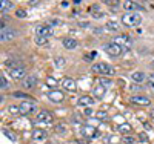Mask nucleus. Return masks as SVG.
Segmentation results:
<instances>
[{
	"instance_id": "nucleus-1",
	"label": "nucleus",
	"mask_w": 154,
	"mask_h": 144,
	"mask_svg": "<svg viewBox=\"0 0 154 144\" xmlns=\"http://www.w3.org/2000/svg\"><path fill=\"white\" fill-rule=\"evenodd\" d=\"M122 23L125 26H139L142 23V17H140L137 12H126L122 17Z\"/></svg>"
},
{
	"instance_id": "nucleus-2",
	"label": "nucleus",
	"mask_w": 154,
	"mask_h": 144,
	"mask_svg": "<svg viewBox=\"0 0 154 144\" xmlns=\"http://www.w3.org/2000/svg\"><path fill=\"white\" fill-rule=\"evenodd\" d=\"M93 71L94 72H97V74H102V75H111V74H114V68L111 66V64H108V63H96L94 66H93Z\"/></svg>"
},
{
	"instance_id": "nucleus-3",
	"label": "nucleus",
	"mask_w": 154,
	"mask_h": 144,
	"mask_svg": "<svg viewBox=\"0 0 154 144\" xmlns=\"http://www.w3.org/2000/svg\"><path fill=\"white\" fill-rule=\"evenodd\" d=\"M19 106H20V115H23V116H26L37 110V104L34 101H25V103L19 104Z\"/></svg>"
},
{
	"instance_id": "nucleus-4",
	"label": "nucleus",
	"mask_w": 154,
	"mask_h": 144,
	"mask_svg": "<svg viewBox=\"0 0 154 144\" xmlns=\"http://www.w3.org/2000/svg\"><path fill=\"white\" fill-rule=\"evenodd\" d=\"M123 9L128 11V12H133V11H143V6L137 3V2H133V0H125V2L122 3Z\"/></svg>"
},
{
	"instance_id": "nucleus-5",
	"label": "nucleus",
	"mask_w": 154,
	"mask_h": 144,
	"mask_svg": "<svg viewBox=\"0 0 154 144\" xmlns=\"http://www.w3.org/2000/svg\"><path fill=\"white\" fill-rule=\"evenodd\" d=\"M105 51L108 52V55H111V57H119L120 54H122V46H119V45H116V43H108L106 46H105Z\"/></svg>"
},
{
	"instance_id": "nucleus-6",
	"label": "nucleus",
	"mask_w": 154,
	"mask_h": 144,
	"mask_svg": "<svg viewBox=\"0 0 154 144\" xmlns=\"http://www.w3.org/2000/svg\"><path fill=\"white\" fill-rule=\"evenodd\" d=\"M80 132H82V135L86 137V138H96V137H100V132H99L97 129H94L93 126H83V127L80 129Z\"/></svg>"
},
{
	"instance_id": "nucleus-7",
	"label": "nucleus",
	"mask_w": 154,
	"mask_h": 144,
	"mask_svg": "<svg viewBox=\"0 0 154 144\" xmlns=\"http://www.w3.org/2000/svg\"><path fill=\"white\" fill-rule=\"evenodd\" d=\"M35 121L37 123H45V124H49L53 123V115H51L48 110H40L35 116Z\"/></svg>"
},
{
	"instance_id": "nucleus-8",
	"label": "nucleus",
	"mask_w": 154,
	"mask_h": 144,
	"mask_svg": "<svg viewBox=\"0 0 154 144\" xmlns=\"http://www.w3.org/2000/svg\"><path fill=\"white\" fill-rule=\"evenodd\" d=\"M9 75L14 78V80H22L26 75V71H25L23 66H17V68H11L9 69Z\"/></svg>"
},
{
	"instance_id": "nucleus-9",
	"label": "nucleus",
	"mask_w": 154,
	"mask_h": 144,
	"mask_svg": "<svg viewBox=\"0 0 154 144\" xmlns=\"http://www.w3.org/2000/svg\"><path fill=\"white\" fill-rule=\"evenodd\" d=\"M35 34L37 37H48V35H53V28H51L49 25H40V26H37V29H35Z\"/></svg>"
},
{
	"instance_id": "nucleus-10",
	"label": "nucleus",
	"mask_w": 154,
	"mask_h": 144,
	"mask_svg": "<svg viewBox=\"0 0 154 144\" xmlns=\"http://www.w3.org/2000/svg\"><path fill=\"white\" fill-rule=\"evenodd\" d=\"M16 35H17V31H16V29L8 28V29H3V31H2V34H0V40H2V43H3V42H11Z\"/></svg>"
},
{
	"instance_id": "nucleus-11",
	"label": "nucleus",
	"mask_w": 154,
	"mask_h": 144,
	"mask_svg": "<svg viewBox=\"0 0 154 144\" xmlns=\"http://www.w3.org/2000/svg\"><path fill=\"white\" fill-rule=\"evenodd\" d=\"M91 104H94V98L93 97H89V95H83L80 97L79 100H77V106H80V107H91Z\"/></svg>"
},
{
	"instance_id": "nucleus-12",
	"label": "nucleus",
	"mask_w": 154,
	"mask_h": 144,
	"mask_svg": "<svg viewBox=\"0 0 154 144\" xmlns=\"http://www.w3.org/2000/svg\"><path fill=\"white\" fill-rule=\"evenodd\" d=\"M112 43H116V45H119V46H122V45H131L133 43V40H131V37L130 35H126V34H122V35H117L112 40Z\"/></svg>"
},
{
	"instance_id": "nucleus-13",
	"label": "nucleus",
	"mask_w": 154,
	"mask_h": 144,
	"mask_svg": "<svg viewBox=\"0 0 154 144\" xmlns=\"http://www.w3.org/2000/svg\"><path fill=\"white\" fill-rule=\"evenodd\" d=\"M62 86L65 87L66 90H69V92H75V90H77V84H75V81L72 80V78H69V77H65V78H63Z\"/></svg>"
},
{
	"instance_id": "nucleus-14",
	"label": "nucleus",
	"mask_w": 154,
	"mask_h": 144,
	"mask_svg": "<svg viewBox=\"0 0 154 144\" xmlns=\"http://www.w3.org/2000/svg\"><path fill=\"white\" fill-rule=\"evenodd\" d=\"M130 101L133 104H139V106H149V98L142 97V95H137V97H131Z\"/></svg>"
},
{
	"instance_id": "nucleus-15",
	"label": "nucleus",
	"mask_w": 154,
	"mask_h": 144,
	"mask_svg": "<svg viewBox=\"0 0 154 144\" xmlns=\"http://www.w3.org/2000/svg\"><path fill=\"white\" fill-rule=\"evenodd\" d=\"M37 81H38V80H37V77H35V75H29L28 78H25L22 84H23L25 89H32V87L37 84Z\"/></svg>"
},
{
	"instance_id": "nucleus-16",
	"label": "nucleus",
	"mask_w": 154,
	"mask_h": 144,
	"mask_svg": "<svg viewBox=\"0 0 154 144\" xmlns=\"http://www.w3.org/2000/svg\"><path fill=\"white\" fill-rule=\"evenodd\" d=\"M48 98L53 100L54 103H60V101H63L65 95H63V92H60V90H53V92H48Z\"/></svg>"
},
{
	"instance_id": "nucleus-17",
	"label": "nucleus",
	"mask_w": 154,
	"mask_h": 144,
	"mask_svg": "<svg viewBox=\"0 0 154 144\" xmlns=\"http://www.w3.org/2000/svg\"><path fill=\"white\" fill-rule=\"evenodd\" d=\"M46 138V132L43 129H34V132H32V140L34 141H43Z\"/></svg>"
},
{
	"instance_id": "nucleus-18",
	"label": "nucleus",
	"mask_w": 154,
	"mask_h": 144,
	"mask_svg": "<svg viewBox=\"0 0 154 144\" xmlns=\"http://www.w3.org/2000/svg\"><path fill=\"white\" fill-rule=\"evenodd\" d=\"M63 46L66 49H75L77 48V40L72 37H65L63 38Z\"/></svg>"
},
{
	"instance_id": "nucleus-19",
	"label": "nucleus",
	"mask_w": 154,
	"mask_h": 144,
	"mask_svg": "<svg viewBox=\"0 0 154 144\" xmlns=\"http://www.w3.org/2000/svg\"><path fill=\"white\" fill-rule=\"evenodd\" d=\"M89 12L93 14L94 19H103V17H105L103 11H100V6H99V5H93L91 9H89Z\"/></svg>"
},
{
	"instance_id": "nucleus-20",
	"label": "nucleus",
	"mask_w": 154,
	"mask_h": 144,
	"mask_svg": "<svg viewBox=\"0 0 154 144\" xmlns=\"http://www.w3.org/2000/svg\"><path fill=\"white\" fill-rule=\"evenodd\" d=\"M145 78H146V75H145L143 72H134V74L131 75V80H133L134 83H137V84H142V83L145 81Z\"/></svg>"
},
{
	"instance_id": "nucleus-21",
	"label": "nucleus",
	"mask_w": 154,
	"mask_h": 144,
	"mask_svg": "<svg viewBox=\"0 0 154 144\" xmlns=\"http://www.w3.org/2000/svg\"><path fill=\"white\" fill-rule=\"evenodd\" d=\"M105 90H106V89H105V86L99 84V86H97V87L94 89V97H96V98H100V100H102V98L105 97Z\"/></svg>"
},
{
	"instance_id": "nucleus-22",
	"label": "nucleus",
	"mask_w": 154,
	"mask_h": 144,
	"mask_svg": "<svg viewBox=\"0 0 154 144\" xmlns=\"http://www.w3.org/2000/svg\"><path fill=\"white\" fill-rule=\"evenodd\" d=\"M65 58H63V57H56L54 58V64H56V68L57 69H62V68H65Z\"/></svg>"
},
{
	"instance_id": "nucleus-23",
	"label": "nucleus",
	"mask_w": 154,
	"mask_h": 144,
	"mask_svg": "<svg viewBox=\"0 0 154 144\" xmlns=\"http://www.w3.org/2000/svg\"><path fill=\"white\" fill-rule=\"evenodd\" d=\"M19 63H20V61H19L17 58H9V60L5 61V66H6V68H11V66L17 68V64H19ZM19 66H23V64H19Z\"/></svg>"
},
{
	"instance_id": "nucleus-24",
	"label": "nucleus",
	"mask_w": 154,
	"mask_h": 144,
	"mask_svg": "<svg viewBox=\"0 0 154 144\" xmlns=\"http://www.w3.org/2000/svg\"><path fill=\"white\" fill-rule=\"evenodd\" d=\"M2 134H3L5 137H8V138H9L11 141H17V137H16L14 134H12L9 129H2Z\"/></svg>"
},
{
	"instance_id": "nucleus-25",
	"label": "nucleus",
	"mask_w": 154,
	"mask_h": 144,
	"mask_svg": "<svg viewBox=\"0 0 154 144\" xmlns=\"http://www.w3.org/2000/svg\"><path fill=\"white\" fill-rule=\"evenodd\" d=\"M117 130H119V132H122V134H128V132L131 130V126L128 124V123H123V124H120V126L117 127Z\"/></svg>"
},
{
	"instance_id": "nucleus-26",
	"label": "nucleus",
	"mask_w": 154,
	"mask_h": 144,
	"mask_svg": "<svg viewBox=\"0 0 154 144\" xmlns=\"http://www.w3.org/2000/svg\"><path fill=\"white\" fill-rule=\"evenodd\" d=\"M12 2H9V0H2V2H0V9L2 11H5V9H8V8H12Z\"/></svg>"
},
{
	"instance_id": "nucleus-27",
	"label": "nucleus",
	"mask_w": 154,
	"mask_h": 144,
	"mask_svg": "<svg viewBox=\"0 0 154 144\" xmlns=\"http://www.w3.org/2000/svg\"><path fill=\"white\" fill-rule=\"evenodd\" d=\"M8 110H9V113H12V115H20V106H16V104H11Z\"/></svg>"
},
{
	"instance_id": "nucleus-28",
	"label": "nucleus",
	"mask_w": 154,
	"mask_h": 144,
	"mask_svg": "<svg viewBox=\"0 0 154 144\" xmlns=\"http://www.w3.org/2000/svg\"><path fill=\"white\" fill-rule=\"evenodd\" d=\"M106 28H108V29H111V31H117V29H119V25H117V22L109 20V22L106 23Z\"/></svg>"
},
{
	"instance_id": "nucleus-29",
	"label": "nucleus",
	"mask_w": 154,
	"mask_h": 144,
	"mask_svg": "<svg viewBox=\"0 0 154 144\" xmlns=\"http://www.w3.org/2000/svg\"><path fill=\"white\" fill-rule=\"evenodd\" d=\"M46 84L49 86V87H57V80H56V78H53V77H48L46 78Z\"/></svg>"
},
{
	"instance_id": "nucleus-30",
	"label": "nucleus",
	"mask_w": 154,
	"mask_h": 144,
	"mask_svg": "<svg viewBox=\"0 0 154 144\" xmlns=\"http://www.w3.org/2000/svg\"><path fill=\"white\" fill-rule=\"evenodd\" d=\"M122 141H123V144H134V143H136V138H134V137H130V135H128V137L125 135V137L122 138Z\"/></svg>"
},
{
	"instance_id": "nucleus-31",
	"label": "nucleus",
	"mask_w": 154,
	"mask_h": 144,
	"mask_svg": "<svg viewBox=\"0 0 154 144\" xmlns=\"http://www.w3.org/2000/svg\"><path fill=\"white\" fill-rule=\"evenodd\" d=\"M35 43L38 45V46H45L46 43H48V40L45 37H35Z\"/></svg>"
},
{
	"instance_id": "nucleus-32",
	"label": "nucleus",
	"mask_w": 154,
	"mask_h": 144,
	"mask_svg": "<svg viewBox=\"0 0 154 144\" xmlns=\"http://www.w3.org/2000/svg\"><path fill=\"white\" fill-rule=\"evenodd\" d=\"M56 132L60 134V135H63V134H66V127L63 126V124H57L56 126Z\"/></svg>"
},
{
	"instance_id": "nucleus-33",
	"label": "nucleus",
	"mask_w": 154,
	"mask_h": 144,
	"mask_svg": "<svg viewBox=\"0 0 154 144\" xmlns=\"http://www.w3.org/2000/svg\"><path fill=\"white\" fill-rule=\"evenodd\" d=\"M6 87H8V81H6V78L2 75V77H0V89L3 90V89H6Z\"/></svg>"
},
{
	"instance_id": "nucleus-34",
	"label": "nucleus",
	"mask_w": 154,
	"mask_h": 144,
	"mask_svg": "<svg viewBox=\"0 0 154 144\" xmlns=\"http://www.w3.org/2000/svg\"><path fill=\"white\" fill-rule=\"evenodd\" d=\"M96 55H97V52H96V51H93V52H89V54H86V55H85V60H86V61H91V60H94V58H96Z\"/></svg>"
},
{
	"instance_id": "nucleus-35",
	"label": "nucleus",
	"mask_w": 154,
	"mask_h": 144,
	"mask_svg": "<svg viewBox=\"0 0 154 144\" xmlns=\"http://www.w3.org/2000/svg\"><path fill=\"white\" fill-rule=\"evenodd\" d=\"M16 16H17V17H20V19H23V17H26V11H23V9H17V11H16Z\"/></svg>"
},
{
	"instance_id": "nucleus-36",
	"label": "nucleus",
	"mask_w": 154,
	"mask_h": 144,
	"mask_svg": "<svg viewBox=\"0 0 154 144\" xmlns=\"http://www.w3.org/2000/svg\"><path fill=\"white\" fill-rule=\"evenodd\" d=\"M139 140H140V143H146V141H148V137H146V134L140 132V134H139Z\"/></svg>"
},
{
	"instance_id": "nucleus-37",
	"label": "nucleus",
	"mask_w": 154,
	"mask_h": 144,
	"mask_svg": "<svg viewBox=\"0 0 154 144\" xmlns=\"http://www.w3.org/2000/svg\"><path fill=\"white\" fill-rule=\"evenodd\" d=\"M100 84L106 87V86H109V84H111V80H108V78H100Z\"/></svg>"
},
{
	"instance_id": "nucleus-38",
	"label": "nucleus",
	"mask_w": 154,
	"mask_h": 144,
	"mask_svg": "<svg viewBox=\"0 0 154 144\" xmlns=\"http://www.w3.org/2000/svg\"><path fill=\"white\" fill-rule=\"evenodd\" d=\"M12 95H14L16 98H29V97H28L26 94H23V92H14Z\"/></svg>"
},
{
	"instance_id": "nucleus-39",
	"label": "nucleus",
	"mask_w": 154,
	"mask_h": 144,
	"mask_svg": "<svg viewBox=\"0 0 154 144\" xmlns=\"http://www.w3.org/2000/svg\"><path fill=\"white\" fill-rule=\"evenodd\" d=\"M116 141H117V138H116L114 135H111V137H108V144H114Z\"/></svg>"
},
{
	"instance_id": "nucleus-40",
	"label": "nucleus",
	"mask_w": 154,
	"mask_h": 144,
	"mask_svg": "<svg viewBox=\"0 0 154 144\" xmlns=\"http://www.w3.org/2000/svg\"><path fill=\"white\" fill-rule=\"evenodd\" d=\"M83 113H85L86 116H91V115H93V109H91V107H86Z\"/></svg>"
},
{
	"instance_id": "nucleus-41",
	"label": "nucleus",
	"mask_w": 154,
	"mask_h": 144,
	"mask_svg": "<svg viewBox=\"0 0 154 144\" xmlns=\"http://www.w3.org/2000/svg\"><path fill=\"white\" fill-rule=\"evenodd\" d=\"M97 115H99V120H105L106 118V113L105 112H99Z\"/></svg>"
},
{
	"instance_id": "nucleus-42",
	"label": "nucleus",
	"mask_w": 154,
	"mask_h": 144,
	"mask_svg": "<svg viewBox=\"0 0 154 144\" xmlns=\"http://www.w3.org/2000/svg\"><path fill=\"white\" fill-rule=\"evenodd\" d=\"M140 89H142V87H140V86H137V84L131 86V90H140Z\"/></svg>"
},
{
	"instance_id": "nucleus-43",
	"label": "nucleus",
	"mask_w": 154,
	"mask_h": 144,
	"mask_svg": "<svg viewBox=\"0 0 154 144\" xmlns=\"http://www.w3.org/2000/svg\"><path fill=\"white\" fill-rule=\"evenodd\" d=\"M60 5H62V6H63V8H66V6H68V5H69V2H62V3H60Z\"/></svg>"
},
{
	"instance_id": "nucleus-44",
	"label": "nucleus",
	"mask_w": 154,
	"mask_h": 144,
	"mask_svg": "<svg viewBox=\"0 0 154 144\" xmlns=\"http://www.w3.org/2000/svg\"><path fill=\"white\" fill-rule=\"evenodd\" d=\"M49 25H59V22H57V20H51Z\"/></svg>"
},
{
	"instance_id": "nucleus-45",
	"label": "nucleus",
	"mask_w": 154,
	"mask_h": 144,
	"mask_svg": "<svg viewBox=\"0 0 154 144\" xmlns=\"http://www.w3.org/2000/svg\"><path fill=\"white\" fill-rule=\"evenodd\" d=\"M149 80H151V83H152V86H154V74L149 77Z\"/></svg>"
},
{
	"instance_id": "nucleus-46",
	"label": "nucleus",
	"mask_w": 154,
	"mask_h": 144,
	"mask_svg": "<svg viewBox=\"0 0 154 144\" xmlns=\"http://www.w3.org/2000/svg\"><path fill=\"white\" fill-rule=\"evenodd\" d=\"M46 144H57V143H56V141H48Z\"/></svg>"
},
{
	"instance_id": "nucleus-47",
	"label": "nucleus",
	"mask_w": 154,
	"mask_h": 144,
	"mask_svg": "<svg viewBox=\"0 0 154 144\" xmlns=\"http://www.w3.org/2000/svg\"><path fill=\"white\" fill-rule=\"evenodd\" d=\"M151 116H152V118H154V109H151Z\"/></svg>"
},
{
	"instance_id": "nucleus-48",
	"label": "nucleus",
	"mask_w": 154,
	"mask_h": 144,
	"mask_svg": "<svg viewBox=\"0 0 154 144\" xmlns=\"http://www.w3.org/2000/svg\"><path fill=\"white\" fill-rule=\"evenodd\" d=\"M151 68H154V61H151Z\"/></svg>"
}]
</instances>
